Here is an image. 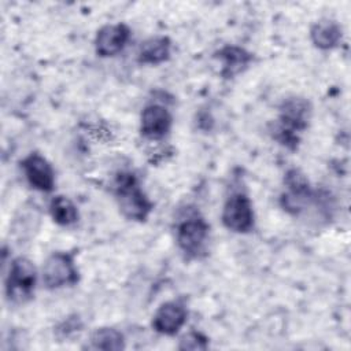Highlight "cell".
<instances>
[{"label": "cell", "instance_id": "52a82bcc", "mask_svg": "<svg viewBox=\"0 0 351 351\" xmlns=\"http://www.w3.org/2000/svg\"><path fill=\"white\" fill-rule=\"evenodd\" d=\"M130 40V27L126 23H111L100 27L95 37V51L99 56H115L123 51Z\"/></svg>", "mask_w": 351, "mask_h": 351}, {"label": "cell", "instance_id": "9a60e30c", "mask_svg": "<svg viewBox=\"0 0 351 351\" xmlns=\"http://www.w3.org/2000/svg\"><path fill=\"white\" fill-rule=\"evenodd\" d=\"M90 348L121 351L125 348L123 335L114 328H99L90 335Z\"/></svg>", "mask_w": 351, "mask_h": 351}, {"label": "cell", "instance_id": "277c9868", "mask_svg": "<svg viewBox=\"0 0 351 351\" xmlns=\"http://www.w3.org/2000/svg\"><path fill=\"white\" fill-rule=\"evenodd\" d=\"M210 226L204 218L199 215H189L184 218L176 232L178 248L188 258H199L204 251L206 241L208 239Z\"/></svg>", "mask_w": 351, "mask_h": 351}, {"label": "cell", "instance_id": "7a4b0ae2", "mask_svg": "<svg viewBox=\"0 0 351 351\" xmlns=\"http://www.w3.org/2000/svg\"><path fill=\"white\" fill-rule=\"evenodd\" d=\"M37 271L33 262L25 256L12 259L5 278V295L12 302H25L33 296Z\"/></svg>", "mask_w": 351, "mask_h": 351}, {"label": "cell", "instance_id": "3957f363", "mask_svg": "<svg viewBox=\"0 0 351 351\" xmlns=\"http://www.w3.org/2000/svg\"><path fill=\"white\" fill-rule=\"evenodd\" d=\"M43 282L49 289L74 285L78 281V270L74 255L58 251L51 254L43 265Z\"/></svg>", "mask_w": 351, "mask_h": 351}, {"label": "cell", "instance_id": "30bf717a", "mask_svg": "<svg viewBox=\"0 0 351 351\" xmlns=\"http://www.w3.org/2000/svg\"><path fill=\"white\" fill-rule=\"evenodd\" d=\"M188 311L178 300H170L159 306L152 317V328L166 336H174L185 325Z\"/></svg>", "mask_w": 351, "mask_h": 351}, {"label": "cell", "instance_id": "2e32d148", "mask_svg": "<svg viewBox=\"0 0 351 351\" xmlns=\"http://www.w3.org/2000/svg\"><path fill=\"white\" fill-rule=\"evenodd\" d=\"M208 347V339L200 332H189L181 337L178 348L180 350H206Z\"/></svg>", "mask_w": 351, "mask_h": 351}, {"label": "cell", "instance_id": "4fadbf2b", "mask_svg": "<svg viewBox=\"0 0 351 351\" xmlns=\"http://www.w3.org/2000/svg\"><path fill=\"white\" fill-rule=\"evenodd\" d=\"M311 43L324 51L336 48L341 40V27L340 25L329 18L317 21L310 29Z\"/></svg>", "mask_w": 351, "mask_h": 351}, {"label": "cell", "instance_id": "8992f818", "mask_svg": "<svg viewBox=\"0 0 351 351\" xmlns=\"http://www.w3.org/2000/svg\"><path fill=\"white\" fill-rule=\"evenodd\" d=\"M311 119V104L303 97H289L282 101L280 107L278 126L298 134L307 129Z\"/></svg>", "mask_w": 351, "mask_h": 351}, {"label": "cell", "instance_id": "6da1fadb", "mask_svg": "<svg viewBox=\"0 0 351 351\" xmlns=\"http://www.w3.org/2000/svg\"><path fill=\"white\" fill-rule=\"evenodd\" d=\"M115 196L122 215L130 221H145L154 208L152 202L138 186L133 173H121L117 176Z\"/></svg>", "mask_w": 351, "mask_h": 351}, {"label": "cell", "instance_id": "ba28073f", "mask_svg": "<svg viewBox=\"0 0 351 351\" xmlns=\"http://www.w3.org/2000/svg\"><path fill=\"white\" fill-rule=\"evenodd\" d=\"M23 174L34 189L40 192H51L55 186V171L51 163L40 154L32 152L21 162Z\"/></svg>", "mask_w": 351, "mask_h": 351}, {"label": "cell", "instance_id": "5bb4252c", "mask_svg": "<svg viewBox=\"0 0 351 351\" xmlns=\"http://www.w3.org/2000/svg\"><path fill=\"white\" fill-rule=\"evenodd\" d=\"M49 214L52 221L60 226H70L78 221V210L75 204L63 195L52 197L49 202Z\"/></svg>", "mask_w": 351, "mask_h": 351}, {"label": "cell", "instance_id": "9c48e42d", "mask_svg": "<svg viewBox=\"0 0 351 351\" xmlns=\"http://www.w3.org/2000/svg\"><path fill=\"white\" fill-rule=\"evenodd\" d=\"M173 117L170 111L160 104L147 106L140 118V133L148 140H160L171 129Z\"/></svg>", "mask_w": 351, "mask_h": 351}, {"label": "cell", "instance_id": "5b68a950", "mask_svg": "<svg viewBox=\"0 0 351 351\" xmlns=\"http://www.w3.org/2000/svg\"><path fill=\"white\" fill-rule=\"evenodd\" d=\"M254 208L248 195L236 192L230 195L222 208V223L234 233H248L254 228Z\"/></svg>", "mask_w": 351, "mask_h": 351}, {"label": "cell", "instance_id": "8fae6325", "mask_svg": "<svg viewBox=\"0 0 351 351\" xmlns=\"http://www.w3.org/2000/svg\"><path fill=\"white\" fill-rule=\"evenodd\" d=\"M215 58H218L222 69L221 75L223 78H232L240 73H243L252 60V55L244 48L236 45H226L215 52Z\"/></svg>", "mask_w": 351, "mask_h": 351}, {"label": "cell", "instance_id": "7c38bea8", "mask_svg": "<svg viewBox=\"0 0 351 351\" xmlns=\"http://www.w3.org/2000/svg\"><path fill=\"white\" fill-rule=\"evenodd\" d=\"M171 41L166 36H155L141 43L137 60L141 64H160L170 58Z\"/></svg>", "mask_w": 351, "mask_h": 351}]
</instances>
